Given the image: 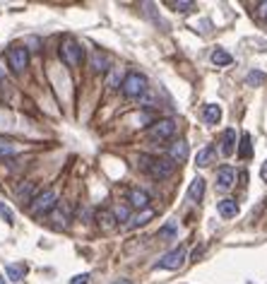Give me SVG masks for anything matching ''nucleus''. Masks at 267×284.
<instances>
[{"instance_id":"f257e3e1","label":"nucleus","mask_w":267,"mask_h":284,"mask_svg":"<svg viewBox=\"0 0 267 284\" xmlns=\"http://www.w3.org/2000/svg\"><path fill=\"white\" fill-rule=\"evenodd\" d=\"M142 171H147L152 178H169V176L176 171V164L171 159H164V157H150V154H140L137 159Z\"/></svg>"},{"instance_id":"f03ea898","label":"nucleus","mask_w":267,"mask_h":284,"mask_svg":"<svg viewBox=\"0 0 267 284\" xmlns=\"http://www.w3.org/2000/svg\"><path fill=\"white\" fill-rule=\"evenodd\" d=\"M82 46H79L75 39H63L60 41V58H63V63L68 65V68H77L79 63H82Z\"/></svg>"},{"instance_id":"7ed1b4c3","label":"nucleus","mask_w":267,"mask_h":284,"mask_svg":"<svg viewBox=\"0 0 267 284\" xmlns=\"http://www.w3.org/2000/svg\"><path fill=\"white\" fill-rule=\"evenodd\" d=\"M145 92H147V77L140 72H128L126 79H123V94L130 96V99H137Z\"/></svg>"},{"instance_id":"20e7f679","label":"nucleus","mask_w":267,"mask_h":284,"mask_svg":"<svg viewBox=\"0 0 267 284\" xmlns=\"http://www.w3.org/2000/svg\"><path fill=\"white\" fill-rule=\"evenodd\" d=\"M173 133H176V120H173V118L154 120V123H152V128H150V140H154V142L171 140Z\"/></svg>"},{"instance_id":"39448f33","label":"nucleus","mask_w":267,"mask_h":284,"mask_svg":"<svg viewBox=\"0 0 267 284\" xmlns=\"http://www.w3.org/2000/svg\"><path fill=\"white\" fill-rule=\"evenodd\" d=\"M55 202H58V195H55V190H44V193H39V195L32 200V212L34 214H46L51 212L55 207Z\"/></svg>"},{"instance_id":"423d86ee","label":"nucleus","mask_w":267,"mask_h":284,"mask_svg":"<svg viewBox=\"0 0 267 284\" xmlns=\"http://www.w3.org/2000/svg\"><path fill=\"white\" fill-rule=\"evenodd\" d=\"M186 262V248H173L164 255V258H159L157 265L154 268H161V270H178Z\"/></svg>"},{"instance_id":"0eeeda50","label":"nucleus","mask_w":267,"mask_h":284,"mask_svg":"<svg viewBox=\"0 0 267 284\" xmlns=\"http://www.w3.org/2000/svg\"><path fill=\"white\" fill-rule=\"evenodd\" d=\"M8 63L10 68L15 72H24L27 63H29V53H27V48L24 46H12L8 51Z\"/></svg>"},{"instance_id":"6e6552de","label":"nucleus","mask_w":267,"mask_h":284,"mask_svg":"<svg viewBox=\"0 0 267 284\" xmlns=\"http://www.w3.org/2000/svg\"><path fill=\"white\" fill-rule=\"evenodd\" d=\"M234 183H236V171L234 169H231L229 164L219 166V169H217V186H219L221 190H229Z\"/></svg>"},{"instance_id":"1a4fd4ad","label":"nucleus","mask_w":267,"mask_h":284,"mask_svg":"<svg viewBox=\"0 0 267 284\" xmlns=\"http://www.w3.org/2000/svg\"><path fill=\"white\" fill-rule=\"evenodd\" d=\"M169 159H171L173 164H183L188 159V142L186 140L173 142L171 147H169Z\"/></svg>"},{"instance_id":"9d476101","label":"nucleus","mask_w":267,"mask_h":284,"mask_svg":"<svg viewBox=\"0 0 267 284\" xmlns=\"http://www.w3.org/2000/svg\"><path fill=\"white\" fill-rule=\"evenodd\" d=\"M5 275H8L10 282H22L24 275H27V265L24 262H10V265H5Z\"/></svg>"},{"instance_id":"9b49d317","label":"nucleus","mask_w":267,"mask_h":284,"mask_svg":"<svg viewBox=\"0 0 267 284\" xmlns=\"http://www.w3.org/2000/svg\"><path fill=\"white\" fill-rule=\"evenodd\" d=\"M234 152H236V130L229 128L227 133H224V137H221V154H224V157H231Z\"/></svg>"},{"instance_id":"f8f14e48","label":"nucleus","mask_w":267,"mask_h":284,"mask_svg":"<svg viewBox=\"0 0 267 284\" xmlns=\"http://www.w3.org/2000/svg\"><path fill=\"white\" fill-rule=\"evenodd\" d=\"M116 221H118L116 214L111 212V210H99V212H96V224H99L104 231H111L116 227Z\"/></svg>"},{"instance_id":"ddd939ff","label":"nucleus","mask_w":267,"mask_h":284,"mask_svg":"<svg viewBox=\"0 0 267 284\" xmlns=\"http://www.w3.org/2000/svg\"><path fill=\"white\" fill-rule=\"evenodd\" d=\"M130 205L137 207V210H147V207H150V195L140 188L130 190Z\"/></svg>"},{"instance_id":"4468645a","label":"nucleus","mask_w":267,"mask_h":284,"mask_svg":"<svg viewBox=\"0 0 267 284\" xmlns=\"http://www.w3.org/2000/svg\"><path fill=\"white\" fill-rule=\"evenodd\" d=\"M217 212L224 217V219H231L238 214V205H236V200H219L217 202Z\"/></svg>"},{"instance_id":"2eb2a0df","label":"nucleus","mask_w":267,"mask_h":284,"mask_svg":"<svg viewBox=\"0 0 267 284\" xmlns=\"http://www.w3.org/2000/svg\"><path fill=\"white\" fill-rule=\"evenodd\" d=\"M202 118H204V123H210V126H217L221 120V109L217 106V104H207L202 109Z\"/></svg>"},{"instance_id":"dca6fc26","label":"nucleus","mask_w":267,"mask_h":284,"mask_svg":"<svg viewBox=\"0 0 267 284\" xmlns=\"http://www.w3.org/2000/svg\"><path fill=\"white\" fill-rule=\"evenodd\" d=\"M202 195H204V178H193V183L188 186V197L190 200H202Z\"/></svg>"},{"instance_id":"f3484780","label":"nucleus","mask_w":267,"mask_h":284,"mask_svg":"<svg viewBox=\"0 0 267 284\" xmlns=\"http://www.w3.org/2000/svg\"><path fill=\"white\" fill-rule=\"evenodd\" d=\"M106 65H109V58H106L101 51L92 53V60H89V68H92V70H94V72H104V70H109Z\"/></svg>"},{"instance_id":"a211bd4d","label":"nucleus","mask_w":267,"mask_h":284,"mask_svg":"<svg viewBox=\"0 0 267 284\" xmlns=\"http://www.w3.org/2000/svg\"><path fill=\"white\" fill-rule=\"evenodd\" d=\"M34 183H24V186H19V190H17V197H19V202H29L32 205V200L36 195H34Z\"/></svg>"},{"instance_id":"6ab92c4d","label":"nucleus","mask_w":267,"mask_h":284,"mask_svg":"<svg viewBox=\"0 0 267 284\" xmlns=\"http://www.w3.org/2000/svg\"><path fill=\"white\" fill-rule=\"evenodd\" d=\"M212 157H214V147H202V150L197 152V157H195V164L197 166H210V161H212Z\"/></svg>"},{"instance_id":"aec40b11","label":"nucleus","mask_w":267,"mask_h":284,"mask_svg":"<svg viewBox=\"0 0 267 284\" xmlns=\"http://www.w3.org/2000/svg\"><path fill=\"white\" fill-rule=\"evenodd\" d=\"M212 63L221 68V65H231L234 63V58H231V53H227L224 48H217V51L212 53Z\"/></svg>"},{"instance_id":"412c9836","label":"nucleus","mask_w":267,"mask_h":284,"mask_svg":"<svg viewBox=\"0 0 267 284\" xmlns=\"http://www.w3.org/2000/svg\"><path fill=\"white\" fill-rule=\"evenodd\" d=\"M251 154H253L251 135L243 133V137H241V145H238V157H241V159H251Z\"/></svg>"},{"instance_id":"4be33fe9","label":"nucleus","mask_w":267,"mask_h":284,"mask_svg":"<svg viewBox=\"0 0 267 284\" xmlns=\"http://www.w3.org/2000/svg\"><path fill=\"white\" fill-rule=\"evenodd\" d=\"M19 152V145L12 140H0V157H12Z\"/></svg>"},{"instance_id":"5701e85b","label":"nucleus","mask_w":267,"mask_h":284,"mask_svg":"<svg viewBox=\"0 0 267 284\" xmlns=\"http://www.w3.org/2000/svg\"><path fill=\"white\" fill-rule=\"evenodd\" d=\"M265 72H258V70H253L248 72V77H245V85L248 87H260V85H265Z\"/></svg>"},{"instance_id":"b1692460","label":"nucleus","mask_w":267,"mask_h":284,"mask_svg":"<svg viewBox=\"0 0 267 284\" xmlns=\"http://www.w3.org/2000/svg\"><path fill=\"white\" fill-rule=\"evenodd\" d=\"M152 217V210H145L142 214H137V217H133L130 219V227H140V224H147V219Z\"/></svg>"},{"instance_id":"393cba45","label":"nucleus","mask_w":267,"mask_h":284,"mask_svg":"<svg viewBox=\"0 0 267 284\" xmlns=\"http://www.w3.org/2000/svg\"><path fill=\"white\" fill-rule=\"evenodd\" d=\"M171 8H176L178 12H190L195 5H193V3H188V0H176V3H171Z\"/></svg>"},{"instance_id":"a878e982","label":"nucleus","mask_w":267,"mask_h":284,"mask_svg":"<svg viewBox=\"0 0 267 284\" xmlns=\"http://www.w3.org/2000/svg\"><path fill=\"white\" fill-rule=\"evenodd\" d=\"M53 221H55V227H65V224H68V212H63V210H55V212H53Z\"/></svg>"},{"instance_id":"bb28decb","label":"nucleus","mask_w":267,"mask_h":284,"mask_svg":"<svg viewBox=\"0 0 267 284\" xmlns=\"http://www.w3.org/2000/svg\"><path fill=\"white\" fill-rule=\"evenodd\" d=\"M0 217L8 221V224H15V214L10 212V207H8V205H3V202H0Z\"/></svg>"},{"instance_id":"cd10ccee","label":"nucleus","mask_w":267,"mask_h":284,"mask_svg":"<svg viewBox=\"0 0 267 284\" xmlns=\"http://www.w3.org/2000/svg\"><path fill=\"white\" fill-rule=\"evenodd\" d=\"M173 234H176V221H169L164 229H159V236H164V238H171Z\"/></svg>"},{"instance_id":"c85d7f7f","label":"nucleus","mask_w":267,"mask_h":284,"mask_svg":"<svg viewBox=\"0 0 267 284\" xmlns=\"http://www.w3.org/2000/svg\"><path fill=\"white\" fill-rule=\"evenodd\" d=\"M113 214H116L118 221H128V219H130V212H128V207H118Z\"/></svg>"},{"instance_id":"c756f323","label":"nucleus","mask_w":267,"mask_h":284,"mask_svg":"<svg viewBox=\"0 0 267 284\" xmlns=\"http://www.w3.org/2000/svg\"><path fill=\"white\" fill-rule=\"evenodd\" d=\"M89 279H92V277H89V275H87V272H85V275H77V277H72V279H70V284H89Z\"/></svg>"},{"instance_id":"7c9ffc66","label":"nucleus","mask_w":267,"mask_h":284,"mask_svg":"<svg viewBox=\"0 0 267 284\" xmlns=\"http://www.w3.org/2000/svg\"><path fill=\"white\" fill-rule=\"evenodd\" d=\"M258 15H260V17H267V0L258 5Z\"/></svg>"},{"instance_id":"2f4dec72","label":"nucleus","mask_w":267,"mask_h":284,"mask_svg":"<svg viewBox=\"0 0 267 284\" xmlns=\"http://www.w3.org/2000/svg\"><path fill=\"white\" fill-rule=\"evenodd\" d=\"M260 178H262V181L267 183V161L262 164V169H260Z\"/></svg>"},{"instance_id":"473e14b6","label":"nucleus","mask_w":267,"mask_h":284,"mask_svg":"<svg viewBox=\"0 0 267 284\" xmlns=\"http://www.w3.org/2000/svg\"><path fill=\"white\" fill-rule=\"evenodd\" d=\"M113 284H133L130 279H118V282H113Z\"/></svg>"},{"instance_id":"72a5a7b5","label":"nucleus","mask_w":267,"mask_h":284,"mask_svg":"<svg viewBox=\"0 0 267 284\" xmlns=\"http://www.w3.org/2000/svg\"><path fill=\"white\" fill-rule=\"evenodd\" d=\"M0 79H5V68H0Z\"/></svg>"},{"instance_id":"f704fd0d","label":"nucleus","mask_w":267,"mask_h":284,"mask_svg":"<svg viewBox=\"0 0 267 284\" xmlns=\"http://www.w3.org/2000/svg\"><path fill=\"white\" fill-rule=\"evenodd\" d=\"M0 284H5V279H3V277H0Z\"/></svg>"}]
</instances>
